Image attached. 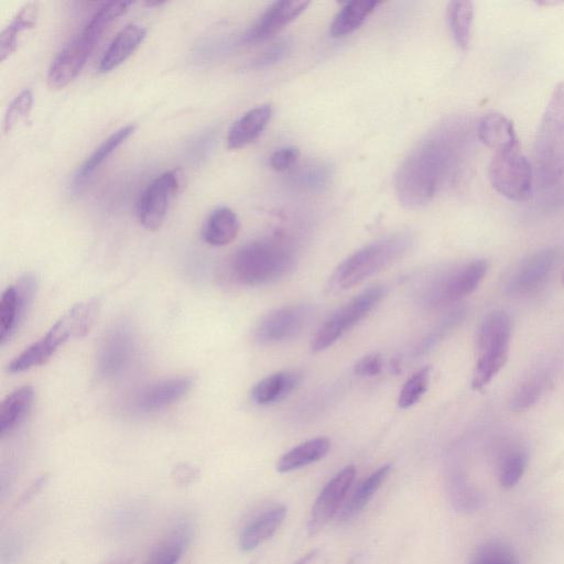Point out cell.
<instances>
[{
    "label": "cell",
    "instance_id": "39",
    "mask_svg": "<svg viewBox=\"0 0 564 564\" xmlns=\"http://www.w3.org/2000/svg\"><path fill=\"white\" fill-rule=\"evenodd\" d=\"M300 151L296 147H285L275 151L269 158V165L277 172H285L296 168Z\"/></svg>",
    "mask_w": 564,
    "mask_h": 564
},
{
    "label": "cell",
    "instance_id": "2",
    "mask_svg": "<svg viewBox=\"0 0 564 564\" xmlns=\"http://www.w3.org/2000/svg\"><path fill=\"white\" fill-rule=\"evenodd\" d=\"M296 259L294 247L287 242L276 238L251 242L234 254L231 276L243 286L268 285L288 275Z\"/></svg>",
    "mask_w": 564,
    "mask_h": 564
},
{
    "label": "cell",
    "instance_id": "1",
    "mask_svg": "<svg viewBox=\"0 0 564 564\" xmlns=\"http://www.w3.org/2000/svg\"><path fill=\"white\" fill-rule=\"evenodd\" d=\"M473 145L469 119H448L411 151L396 175L399 201L408 209L427 205L452 186L468 164Z\"/></svg>",
    "mask_w": 564,
    "mask_h": 564
},
{
    "label": "cell",
    "instance_id": "12",
    "mask_svg": "<svg viewBox=\"0 0 564 564\" xmlns=\"http://www.w3.org/2000/svg\"><path fill=\"white\" fill-rule=\"evenodd\" d=\"M312 310L307 305L286 306L270 311L255 329V340L275 345L297 338L307 328Z\"/></svg>",
    "mask_w": 564,
    "mask_h": 564
},
{
    "label": "cell",
    "instance_id": "35",
    "mask_svg": "<svg viewBox=\"0 0 564 564\" xmlns=\"http://www.w3.org/2000/svg\"><path fill=\"white\" fill-rule=\"evenodd\" d=\"M469 564H520L516 551L500 539L484 542L477 548Z\"/></svg>",
    "mask_w": 564,
    "mask_h": 564
},
{
    "label": "cell",
    "instance_id": "4",
    "mask_svg": "<svg viewBox=\"0 0 564 564\" xmlns=\"http://www.w3.org/2000/svg\"><path fill=\"white\" fill-rule=\"evenodd\" d=\"M99 312L100 301L97 299L74 306L63 314L45 336L18 355L8 365V372L19 374L46 364L56 354L59 347L68 342L70 338L81 339L88 335L99 317Z\"/></svg>",
    "mask_w": 564,
    "mask_h": 564
},
{
    "label": "cell",
    "instance_id": "5",
    "mask_svg": "<svg viewBox=\"0 0 564 564\" xmlns=\"http://www.w3.org/2000/svg\"><path fill=\"white\" fill-rule=\"evenodd\" d=\"M535 178L541 189L556 186L564 176V82L553 91L535 141Z\"/></svg>",
    "mask_w": 564,
    "mask_h": 564
},
{
    "label": "cell",
    "instance_id": "32",
    "mask_svg": "<svg viewBox=\"0 0 564 564\" xmlns=\"http://www.w3.org/2000/svg\"><path fill=\"white\" fill-rule=\"evenodd\" d=\"M550 383L551 378L548 373L539 372L531 375L515 389L511 400H509V407L516 412L533 408L544 396Z\"/></svg>",
    "mask_w": 564,
    "mask_h": 564
},
{
    "label": "cell",
    "instance_id": "43",
    "mask_svg": "<svg viewBox=\"0 0 564 564\" xmlns=\"http://www.w3.org/2000/svg\"><path fill=\"white\" fill-rule=\"evenodd\" d=\"M48 480H49L48 475H43L39 477V479L35 481V483L28 488L26 493L23 496H21L19 505L26 504L27 502L32 500V498H34L38 493L42 491V488L46 486Z\"/></svg>",
    "mask_w": 564,
    "mask_h": 564
},
{
    "label": "cell",
    "instance_id": "8",
    "mask_svg": "<svg viewBox=\"0 0 564 564\" xmlns=\"http://www.w3.org/2000/svg\"><path fill=\"white\" fill-rule=\"evenodd\" d=\"M535 169L519 148L495 154L490 166L493 188L508 200L524 202L531 197Z\"/></svg>",
    "mask_w": 564,
    "mask_h": 564
},
{
    "label": "cell",
    "instance_id": "22",
    "mask_svg": "<svg viewBox=\"0 0 564 564\" xmlns=\"http://www.w3.org/2000/svg\"><path fill=\"white\" fill-rule=\"evenodd\" d=\"M273 116L270 105H260L245 113L231 127L227 135V147L232 150L242 149L254 143L263 134Z\"/></svg>",
    "mask_w": 564,
    "mask_h": 564
},
{
    "label": "cell",
    "instance_id": "19",
    "mask_svg": "<svg viewBox=\"0 0 564 564\" xmlns=\"http://www.w3.org/2000/svg\"><path fill=\"white\" fill-rule=\"evenodd\" d=\"M528 463L529 453L524 443L515 440L504 442L496 455L498 482L505 490H511L523 479Z\"/></svg>",
    "mask_w": 564,
    "mask_h": 564
},
{
    "label": "cell",
    "instance_id": "15",
    "mask_svg": "<svg viewBox=\"0 0 564 564\" xmlns=\"http://www.w3.org/2000/svg\"><path fill=\"white\" fill-rule=\"evenodd\" d=\"M557 263V253L552 249L538 252L520 264L509 278L507 294L513 297H528L544 288Z\"/></svg>",
    "mask_w": 564,
    "mask_h": 564
},
{
    "label": "cell",
    "instance_id": "6",
    "mask_svg": "<svg viewBox=\"0 0 564 564\" xmlns=\"http://www.w3.org/2000/svg\"><path fill=\"white\" fill-rule=\"evenodd\" d=\"M512 339V321L504 311H494L484 318L477 332V361L472 387L481 392L491 384L508 361Z\"/></svg>",
    "mask_w": 564,
    "mask_h": 564
},
{
    "label": "cell",
    "instance_id": "24",
    "mask_svg": "<svg viewBox=\"0 0 564 564\" xmlns=\"http://www.w3.org/2000/svg\"><path fill=\"white\" fill-rule=\"evenodd\" d=\"M287 508L278 506L258 516L244 530L240 538V547L244 552H251L273 537L285 522Z\"/></svg>",
    "mask_w": 564,
    "mask_h": 564
},
{
    "label": "cell",
    "instance_id": "26",
    "mask_svg": "<svg viewBox=\"0 0 564 564\" xmlns=\"http://www.w3.org/2000/svg\"><path fill=\"white\" fill-rule=\"evenodd\" d=\"M330 449L331 442L328 438L320 437L303 442L282 455L277 463V471L289 473L306 468V466L327 457Z\"/></svg>",
    "mask_w": 564,
    "mask_h": 564
},
{
    "label": "cell",
    "instance_id": "11",
    "mask_svg": "<svg viewBox=\"0 0 564 564\" xmlns=\"http://www.w3.org/2000/svg\"><path fill=\"white\" fill-rule=\"evenodd\" d=\"M180 189L178 171H168L157 177L141 193L137 204V216L147 231L157 232L164 225L170 204Z\"/></svg>",
    "mask_w": 564,
    "mask_h": 564
},
{
    "label": "cell",
    "instance_id": "20",
    "mask_svg": "<svg viewBox=\"0 0 564 564\" xmlns=\"http://www.w3.org/2000/svg\"><path fill=\"white\" fill-rule=\"evenodd\" d=\"M476 134L495 154L520 147L514 124L502 114L484 116L477 125Z\"/></svg>",
    "mask_w": 564,
    "mask_h": 564
},
{
    "label": "cell",
    "instance_id": "37",
    "mask_svg": "<svg viewBox=\"0 0 564 564\" xmlns=\"http://www.w3.org/2000/svg\"><path fill=\"white\" fill-rule=\"evenodd\" d=\"M431 367L426 366L412 375L403 389L400 390L398 397V407L408 409L415 406L418 401L427 393L430 383Z\"/></svg>",
    "mask_w": 564,
    "mask_h": 564
},
{
    "label": "cell",
    "instance_id": "40",
    "mask_svg": "<svg viewBox=\"0 0 564 564\" xmlns=\"http://www.w3.org/2000/svg\"><path fill=\"white\" fill-rule=\"evenodd\" d=\"M291 51V45L289 41H280L275 43L274 46L268 48L262 56H259L255 61V67L257 68H267L270 65L279 63L288 57Z\"/></svg>",
    "mask_w": 564,
    "mask_h": 564
},
{
    "label": "cell",
    "instance_id": "31",
    "mask_svg": "<svg viewBox=\"0 0 564 564\" xmlns=\"http://www.w3.org/2000/svg\"><path fill=\"white\" fill-rule=\"evenodd\" d=\"M390 472H392V465H383L382 468H379L368 476L367 479L356 488L350 502L345 505L341 514L343 522H347V520L359 515L363 509L370 504L373 497L379 491V488H381L388 479Z\"/></svg>",
    "mask_w": 564,
    "mask_h": 564
},
{
    "label": "cell",
    "instance_id": "27",
    "mask_svg": "<svg viewBox=\"0 0 564 564\" xmlns=\"http://www.w3.org/2000/svg\"><path fill=\"white\" fill-rule=\"evenodd\" d=\"M240 229L241 224L236 213L229 208H219L214 210L206 220L202 237L209 245L226 246L235 241Z\"/></svg>",
    "mask_w": 564,
    "mask_h": 564
},
{
    "label": "cell",
    "instance_id": "45",
    "mask_svg": "<svg viewBox=\"0 0 564 564\" xmlns=\"http://www.w3.org/2000/svg\"><path fill=\"white\" fill-rule=\"evenodd\" d=\"M107 564H134V560L130 559V558H125V559L122 558V559L114 560V561L107 563Z\"/></svg>",
    "mask_w": 564,
    "mask_h": 564
},
{
    "label": "cell",
    "instance_id": "17",
    "mask_svg": "<svg viewBox=\"0 0 564 564\" xmlns=\"http://www.w3.org/2000/svg\"><path fill=\"white\" fill-rule=\"evenodd\" d=\"M310 6L305 0H281L269 6L244 35L245 43L263 42L275 37Z\"/></svg>",
    "mask_w": 564,
    "mask_h": 564
},
{
    "label": "cell",
    "instance_id": "23",
    "mask_svg": "<svg viewBox=\"0 0 564 564\" xmlns=\"http://www.w3.org/2000/svg\"><path fill=\"white\" fill-rule=\"evenodd\" d=\"M135 130V125H127L116 130L115 133L104 140L103 144L95 149L94 153L86 159L84 164L75 172L72 181L73 190L81 191L86 182L92 178L96 170L99 169L130 136L134 135Z\"/></svg>",
    "mask_w": 564,
    "mask_h": 564
},
{
    "label": "cell",
    "instance_id": "21",
    "mask_svg": "<svg viewBox=\"0 0 564 564\" xmlns=\"http://www.w3.org/2000/svg\"><path fill=\"white\" fill-rule=\"evenodd\" d=\"M146 36V28L138 24H130L119 31L110 47L103 54L99 72L108 73L121 67L125 61L133 56Z\"/></svg>",
    "mask_w": 564,
    "mask_h": 564
},
{
    "label": "cell",
    "instance_id": "18",
    "mask_svg": "<svg viewBox=\"0 0 564 564\" xmlns=\"http://www.w3.org/2000/svg\"><path fill=\"white\" fill-rule=\"evenodd\" d=\"M193 386L189 377L166 379L159 383L149 385L138 394L135 405L143 412H153L178 403L186 396Z\"/></svg>",
    "mask_w": 564,
    "mask_h": 564
},
{
    "label": "cell",
    "instance_id": "14",
    "mask_svg": "<svg viewBox=\"0 0 564 564\" xmlns=\"http://www.w3.org/2000/svg\"><path fill=\"white\" fill-rule=\"evenodd\" d=\"M356 476L354 465L346 466L341 472L323 487L317 501L311 509L308 522V533L310 537L317 536L330 523V520L338 513L339 508L347 492H349Z\"/></svg>",
    "mask_w": 564,
    "mask_h": 564
},
{
    "label": "cell",
    "instance_id": "3",
    "mask_svg": "<svg viewBox=\"0 0 564 564\" xmlns=\"http://www.w3.org/2000/svg\"><path fill=\"white\" fill-rule=\"evenodd\" d=\"M412 245L414 237L409 233L390 235L366 245L336 267L328 290L332 294H338L362 284L366 279L381 273L405 257Z\"/></svg>",
    "mask_w": 564,
    "mask_h": 564
},
{
    "label": "cell",
    "instance_id": "16",
    "mask_svg": "<svg viewBox=\"0 0 564 564\" xmlns=\"http://www.w3.org/2000/svg\"><path fill=\"white\" fill-rule=\"evenodd\" d=\"M135 341L132 331L125 325H117L105 335L99 356L97 371L104 378L121 374L132 360Z\"/></svg>",
    "mask_w": 564,
    "mask_h": 564
},
{
    "label": "cell",
    "instance_id": "13",
    "mask_svg": "<svg viewBox=\"0 0 564 564\" xmlns=\"http://www.w3.org/2000/svg\"><path fill=\"white\" fill-rule=\"evenodd\" d=\"M38 289V279L27 274L17 281L16 286L8 287L0 301V343L5 345L17 331L19 324L34 302Z\"/></svg>",
    "mask_w": 564,
    "mask_h": 564
},
{
    "label": "cell",
    "instance_id": "28",
    "mask_svg": "<svg viewBox=\"0 0 564 564\" xmlns=\"http://www.w3.org/2000/svg\"><path fill=\"white\" fill-rule=\"evenodd\" d=\"M300 384L295 372H279L260 381L252 390V398L259 406L279 403L287 398Z\"/></svg>",
    "mask_w": 564,
    "mask_h": 564
},
{
    "label": "cell",
    "instance_id": "38",
    "mask_svg": "<svg viewBox=\"0 0 564 564\" xmlns=\"http://www.w3.org/2000/svg\"><path fill=\"white\" fill-rule=\"evenodd\" d=\"M32 106H34V94L30 90H24L10 103L4 118V133L8 134L21 122L29 117Z\"/></svg>",
    "mask_w": 564,
    "mask_h": 564
},
{
    "label": "cell",
    "instance_id": "42",
    "mask_svg": "<svg viewBox=\"0 0 564 564\" xmlns=\"http://www.w3.org/2000/svg\"><path fill=\"white\" fill-rule=\"evenodd\" d=\"M199 477V472L188 464H180L172 471V479L180 486H189Z\"/></svg>",
    "mask_w": 564,
    "mask_h": 564
},
{
    "label": "cell",
    "instance_id": "30",
    "mask_svg": "<svg viewBox=\"0 0 564 564\" xmlns=\"http://www.w3.org/2000/svg\"><path fill=\"white\" fill-rule=\"evenodd\" d=\"M381 3L376 0H355L347 3L335 16L331 25V35L334 38H342L353 34L359 29L376 10Z\"/></svg>",
    "mask_w": 564,
    "mask_h": 564
},
{
    "label": "cell",
    "instance_id": "34",
    "mask_svg": "<svg viewBox=\"0 0 564 564\" xmlns=\"http://www.w3.org/2000/svg\"><path fill=\"white\" fill-rule=\"evenodd\" d=\"M190 538V529L181 526L176 529L167 540L162 541L153 552L145 564H178L184 551V546Z\"/></svg>",
    "mask_w": 564,
    "mask_h": 564
},
{
    "label": "cell",
    "instance_id": "29",
    "mask_svg": "<svg viewBox=\"0 0 564 564\" xmlns=\"http://www.w3.org/2000/svg\"><path fill=\"white\" fill-rule=\"evenodd\" d=\"M39 17L37 3H28L19 10V13L10 21L9 25L0 35V60L6 61L14 54L19 46V38L23 32L34 29Z\"/></svg>",
    "mask_w": 564,
    "mask_h": 564
},
{
    "label": "cell",
    "instance_id": "9",
    "mask_svg": "<svg viewBox=\"0 0 564 564\" xmlns=\"http://www.w3.org/2000/svg\"><path fill=\"white\" fill-rule=\"evenodd\" d=\"M105 32L96 21L90 19L81 34L62 49L48 72V84L52 90L64 89L79 77Z\"/></svg>",
    "mask_w": 564,
    "mask_h": 564
},
{
    "label": "cell",
    "instance_id": "44",
    "mask_svg": "<svg viewBox=\"0 0 564 564\" xmlns=\"http://www.w3.org/2000/svg\"><path fill=\"white\" fill-rule=\"evenodd\" d=\"M320 556V551L318 549L311 550L306 556H303L295 564H317Z\"/></svg>",
    "mask_w": 564,
    "mask_h": 564
},
{
    "label": "cell",
    "instance_id": "33",
    "mask_svg": "<svg viewBox=\"0 0 564 564\" xmlns=\"http://www.w3.org/2000/svg\"><path fill=\"white\" fill-rule=\"evenodd\" d=\"M448 20L455 43L462 50L468 49L472 38L474 5L471 2H452L448 8Z\"/></svg>",
    "mask_w": 564,
    "mask_h": 564
},
{
    "label": "cell",
    "instance_id": "10",
    "mask_svg": "<svg viewBox=\"0 0 564 564\" xmlns=\"http://www.w3.org/2000/svg\"><path fill=\"white\" fill-rule=\"evenodd\" d=\"M488 264L484 259L472 260L446 271L429 287L426 301L430 306L443 307L469 297L486 277Z\"/></svg>",
    "mask_w": 564,
    "mask_h": 564
},
{
    "label": "cell",
    "instance_id": "7",
    "mask_svg": "<svg viewBox=\"0 0 564 564\" xmlns=\"http://www.w3.org/2000/svg\"><path fill=\"white\" fill-rule=\"evenodd\" d=\"M387 295L384 285H374L347 302L321 325L311 343L313 353L328 350L356 327L383 301Z\"/></svg>",
    "mask_w": 564,
    "mask_h": 564
},
{
    "label": "cell",
    "instance_id": "41",
    "mask_svg": "<svg viewBox=\"0 0 564 564\" xmlns=\"http://www.w3.org/2000/svg\"><path fill=\"white\" fill-rule=\"evenodd\" d=\"M384 361L381 354L366 355L354 366V373L361 377H375L382 374Z\"/></svg>",
    "mask_w": 564,
    "mask_h": 564
},
{
    "label": "cell",
    "instance_id": "36",
    "mask_svg": "<svg viewBox=\"0 0 564 564\" xmlns=\"http://www.w3.org/2000/svg\"><path fill=\"white\" fill-rule=\"evenodd\" d=\"M333 176L332 168L323 162L300 167L291 173V181L302 190L317 191L327 187Z\"/></svg>",
    "mask_w": 564,
    "mask_h": 564
},
{
    "label": "cell",
    "instance_id": "25",
    "mask_svg": "<svg viewBox=\"0 0 564 564\" xmlns=\"http://www.w3.org/2000/svg\"><path fill=\"white\" fill-rule=\"evenodd\" d=\"M35 390L23 386L8 395L0 406V437L10 435L23 421L34 404Z\"/></svg>",
    "mask_w": 564,
    "mask_h": 564
}]
</instances>
